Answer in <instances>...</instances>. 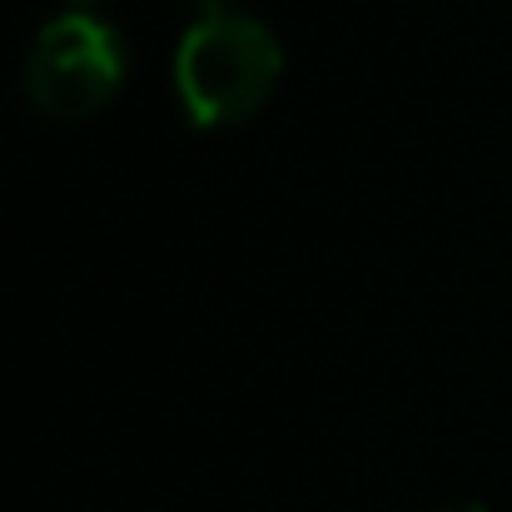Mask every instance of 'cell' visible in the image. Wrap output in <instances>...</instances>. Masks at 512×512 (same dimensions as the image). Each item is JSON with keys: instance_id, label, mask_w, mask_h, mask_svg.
Returning <instances> with one entry per match:
<instances>
[{"instance_id": "277c9868", "label": "cell", "mask_w": 512, "mask_h": 512, "mask_svg": "<svg viewBox=\"0 0 512 512\" xmlns=\"http://www.w3.org/2000/svg\"><path fill=\"white\" fill-rule=\"evenodd\" d=\"M443 512H488V508H478V503H463V508H443Z\"/></svg>"}, {"instance_id": "3957f363", "label": "cell", "mask_w": 512, "mask_h": 512, "mask_svg": "<svg viewBox=\"0 0 512 512\" xmlns=\"http://www.w3.org/2000/svg\"><path fill=\"white\" fill-rule=\"evenodd\" d=\"M199 5V15H224V10H234V0H194Z\"/></svg>"}, {"instance_id": "7a4b0ae2", "label": "cell", "mask_w": 512, "mask_h": 512, "mask_svg": "<svg viewBox=\"0 0 512 512\" xmlns=\"http://www.w3.org/2000/svg\"><path fill=\"white\" fill-rule=\"evenodd\" d=\"M125 70V35L95 10H65L35 35L25 55V95L50 120H85L115 100Z\"/></svg>"}, {"instance_id": "6da1fadb", "label": "cell", "mask_w": 512, "mask_h": 512, "mask_svg": "<svg viewBox=\"0 0 512 512\" xmlns=\"http://www.w3.org/2000/svg\"><path fill=\"white\" fill-rule=\"evenodd\" d=\"M284 50L244 10L199 15L174 55V90L194 125H239L279 85Z\"/></svg>"}, {"instance_id": "5b68a950", "label": "cell", "mask_w": 512, "mask_h": 512, "mask_svg": "<svg viewBox=\"0 0 512 512\" xmlns=\"http://www.w3.org/2000/svg\"><path fill=\"white\" fill-rule=\"evenodd\" d=\"M70 5H75V10H90V5H100V0H70Z\"/></svg>"}]
</instances>
